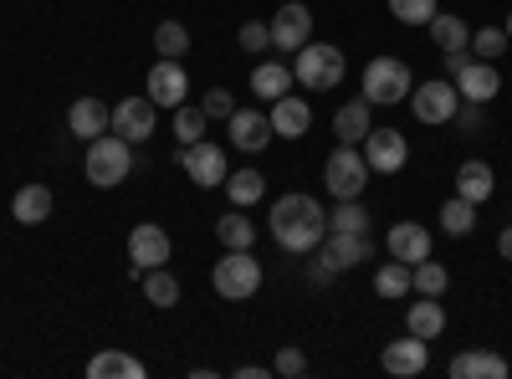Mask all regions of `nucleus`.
I'll list each match as a JSON object with an SVG mask.
<instances>
[{
    "instance_id": "79ce46f5",
    "label": "nucleus",
    "mask_w": 512,
    "mask_h": 379,
    "mask_svg": "<svg viewBox=\"0 0 512 379\" xmlns=\"http://www.w3.org/2000/svg\"><path fill=\"white\" fill-rule=\"evenodd\" d=\"M200 108H205V118H231V113H236V98H231L226 88H210V93L200 98Z\"/></svg>"
},
{
    "instance_id": "c9c22d12",
    "label": "nucleus",
    "mask_w": 512,
    "mask_h": 379,
    "mask_svg": "<svg viewBox=\"0 0 512 379\" xmlns=\"http://www.w3.org/2000/svg\"><path fill=\"white\" fill-rule=\"evenodd\" d=\"M374 292H379V298H405V292H410V262H384L379 272H374Z\"/></svg>"
},
{
    "instance_id": "c03bdc74",
    "label": "nucleus",
    "mask_w": 512,
    "mask_h": 379,
    "mask_svg": "<svg viewBox=\"0 0 512 379\" xmlns=\"http://www.w3.org/2000/svg\"><path fill=\"white\" fill-rule=\"evenodd\" d=\"M497 251H502V262H512V226L497 236Z\"/></svg>"
},
{
    "instance_id": "9d476101",
    "label": "nucleus",
    "mask_w": 512,
    "mask_h": 379,
    "mask_svg": "<svg viewBox=\"0 0 512 379\" xmlns=\"http://www.w3.org/2000/svg\"><path fill=\"white\" fill-rule=\"evenodd\" d=\"M154 123H159V103L144 93V98H118L113 103V134L128 139V144H144L154 139Z\"/></svg>"
},
{
    "instance_id": "c85d7f7f",
    "label": "nucleus",
    "mask_w": 512,
    "mask_h": 379,
    "mask_svg": "<svg viewBox=\"0 0 512 379\" xmlns=\"http://www.w3.org/2000/svg\"><path fill=\"white\" fill-rule=\"evenodd\" d=\"M216 241H221L226 251H246V246L256 241V221L246 216V210H241V205H231V210H226V216L216 221Z\"/></svg>"
},
{
    "instance_id": "20e7f679",
    "label": "nucleus",
    "mask_w": 512,
    "mask_h": 379,
    "mask_svg": "<svg viewBox=\"0 0 512 379\" xmlns=\"http://www.w3.org/2000/svg\"><path fill=\"white\" fill-rule=\"evenodd\" d=\"M369 175L374 170H369V159H364L359 144H338L328 154V164H323V185H328L333 200H359L364 185H369Z\"/></svg>"
},
{
    "instance_id": "37998d69",
    "label": "nucleus",
    "mask_w": 512,
    "mask_h": 379,
    "mask_svg": "<svg viewBox=\"0 0 512 379\" xmlns=\"http://www.w3.org/2000/svg\"><path fill=\"white\" fill-rule=\"evenodd\" d=\"M456 123L466 134H482V103H466V108H456Z\"/></svg>"
},
{
    "instance_id": "393cba45",
    "label": "nucleus",
    "mask_w": 512,
    "mask_h": 379,
    "mask_svg": "<svg viewBox=\"0 0 512 379\" xmlns=\"http://www.w3.org/2000/svg\"><path fill=\"white\" fill-rule=\"evenodd\" d=\"M492 190H497L492 164H487V159H461V170H456V195L472 200V205H482Z\"/></svg>"
},
{
    "instance_id": "4c0bfd02",
    "label": "nucleus",
    "mask_w": 512,
    "mask_h": 379,
    "mask_svg": "<svg viewBox=\"0 0 512 379\" xmlns=\"http://www.w3.org/2000/svg\"><path fill=\"white\" fill-rule=\"evenodd\" d=\"M502 52H507V31H502V26L472 31V57H477V62H497Z\"/></svg>"
},
{
    "instance_id": "f03ea898",
    "label": "nucleus",
    "mask_w": 512,
    "mask_h": 379,
    "mask_svg": "<svg viewBox=\"0 0 512 379\" xmlns=\"http://www.w3.org/2000/svg\"><path fill=\"white\" fill-rule=\"evenodd\" d=\"M292 57H297L292 62V82L308 88V93H333L338 82H344V72H349L344 52L328 47V41H308V47H297Z\"/></svg>"
},
{
    "instance_id": "39448f33",
    "label": "nucleus",
    "mask_w": 512,
    "mask_h": 379,
    "mask_svg": "<svg viewBox=\"0 0 512 379\" xmlns=\"http://www.w3.org/2000/svg\"><path fill=\"white\" fill-rule=\"evenodd\" d=\"M210 287H216L226 303L256 298V287H262V262L251 257V246L246 251H226V257L216 262V272H210Z\"/></svg>"
},
{
    "instance_id": "423d86ee",
    "label": "nucleus",
    "mask_w": 512,
    "mask_h": 379,
    "mask_svg": "<svg viewBox=\"0 0 512 379\" xmlns=\"http://www.w3.org/2000/svg\"><path fill=\"white\" fill-rule=\"evenodd\" d=\"M410 67L400 62V57H374L369 67H364V93L359 98H369V108L379 103V108H390V103H405L410 98Z\"/></svg>"
},
{
    "instance_id": "a211bd4d",
    "label": "nucleus",
    "mask_w": 512,
    "mask_h": 379,
    "mask_svg": "<svg viewBox=\"0 0 512 379\" xmlns=\"http://www.w3.org/2000/svg\"><path fill=\"white\" fill-rule=\"evenodd\" d=\"M67 129H72V139H98V134H108L113 129V108L103 103V98H77L72 108H67Z\"/></svg>"
},
{
    "instance_id": "0eeeda50",
    "label": "nucleus",
    "mask_w": 512,
    "mask_h": 379,
    "mask_svg": "<svg viewBox=\"0 0 512 379\" xmlns=\"http://www.w3.org/2000/svg\"><path fill=\"white\" fill-rule=\"evenodd\" d=\"M410 113H415V123H451L456 118V108H461V93H456V82L451 77H431V82H420V88H410Z\"/></svg>"
},
{
    "instance_id": "a18cd8bd",
    "label": "nucleus",
    "mask_w": 512,
    "mask_h": 379,
    "mask_svg": "<svg viewBox=\"0 0 512 379\" xmlns=\"http://www.w3.org/2000/svg\"><path fill=\"white\" fill-rule=\"evenodd\" d=\"M502 31H507V41H512V11H507V26H502Z\"/></svg>"
},
{
    "instance_id": "dca6fc26",
    "label": "nucleus",
    "mask_w": 512,
    "mask_h": 379,
    "mask_svg": "<svg viewBox=\"0 0 512 379\" xmlns=\"http://www.w3.org/2000/svg\"><path fill=\"white\" fill-rule=\"evenodd\" d=\"M226 129H231V144L241 149V154H262L277 134H272V118L262 113V108H236L231 118H226Z\"/></svg>"
},
{
    "instance_id": "412c9836",
    "label": "nucleus",
    "mask_w": 512,
    "mask_h": 379,
    "mask_svg": "<svg viewBox=\"0 0 512 379\" xmlns=\"http://www.w3.org/2000/svg\"><path fill=\"white\" fill-rule=\"evenodd\" d=\"M451 379H507V359L492 354V349H461L451 364H446Z\"/></svg>"
},
{
    "instance_id": "ddd939ff",
    "label": "nucleus",
    "mask_w": 512,
    "mask_h": 379,
    "mask_svg": "<svg viewBox=\"0 0 512 379\" xmlns=\"http://www.w3.org/2000/svg\"><path fill=\"white\" fill-rule=\"evenodd\" d=\"M318 262L338 277V272H354L359 262H369V236H354V231H328L318 241Z\"/></svg>"
},
{
    "instance_id": "c756f323",
    "label": "nucleus",
    "mask_w": 512,
    "mask_h": 379,
    "mask_svg": "<svg viewBox=\"0 0 512 379\" xmlns=\"http://www.w3.org/2000/svg\"><path fill=\"white\" fill-rule=\"evenodd\" d=\"M221 190H226V200H231V205H241V210H246V205H256V200L267 195V175H262V170H236V175H226V185H221Z\"/></svg>"
},
{
    "instance_id": "2f4dec72",
    "label": "nucleus",
    "mask_w": 512,
    "mask_h": 379,
    "mask_svg": "<svg viewBox=\"0 0 512 379\" xmlns=\"http://www.w3.org/2000/svg\"><path fill=\"white\" fill-rule=\"evenodd\" d=\"M446 287H451V272H446L441 262L425 257V262H415V267H410V292H420V298H441Z\"/></svg>"
},
{
    "instance_id": "f704fd0d",
    "label": "nucleus",
    "mask_w": 512,
    "mask_h": 379,
    "mask_svg": "<svg viewBox=\"0 0 512 379\" xmlns=\"http://www.w3.org/2000/svg\"><path fill=\"white\" fill-rule=\"evenodd\" d=\"M328 231H354V236H369V210L359 200H338L328 210Z\"/></svg>"
},
{
    "instance_id": "5701e85b",
    "label": "nucleus",
    "mask_w": 512,
    "mask_h": 379,
    "mask_svg": "<svg viewBox=\"0 0 512 379\" xmlns=\"http://www.w3.org/2000/svg\"><path fill=\"white\" fill-rule=\"evenodd\" d=\"M11 216L21 221V226H41V221H52V185H21L16 195H11Z\"/></svg>"
},
{
    "instance_id": "a878e982",
    "label": "nucleus",
    "mask_w": 512,
    "mask_h": 379,
    "mask_svg": "<svg viewBox=\"0 0 512 379\" xmlns=\"http://www.w3.org/2000/svg\"><path fill=\"white\" fill-rule=\"evenodd\" d=\"M405 333H415V339H441L446 333V308L436 303V298H420V303H410L405 308Z\"/></svg>"
},
{
    "instance_id": "ea45409f",
    "label": "nucleus",
    "mask_w": 512,
    "mask_h": 379,
    "mask_svg": "<svg viewBox=\"0 0 512 379\" xmlns=\"http://www.w3.org/2000/svg\"><path fill=\"white\" fill-rule=\"evenodd\" d=\"M236 41H241V52H246V57H262V52L272 47V26H262V21H246V26L236 31Z\"/></svg>"
},
{
    "instance_id": "f8f14e48",
    "label": "nucleus",
    "mask_w": 512,
    "mask_h": 379,
    "mask_svg": "<svg viewBox=\"0 0 512 379\" xmlns=\"http://www.w3.org/2000/svg\"><path fill=\"white\" fill-rule=\"evenodd\" d=\"M313 41V11L303 6V0H287V6L272 16V47L277 52H297V47H308Z\"/></svg>"
},
{
    "instance_id": "7ed1b4c3",
    "label": "nucleus",
    "mask_w": 512,
    "mask_h": 379,
    "mask_svg": "<svg viewBox=\"0 0 512 379\" xmlns=\"http://www.w3.org/2000/svg\"><path fill=\"white\" fill-rule=\"evenodd\" d=\"M128 170H134V144H128V139H118L113 129L98 134V139H88V180H93L98 190L123 185Z\"/></svg>"
},
{
    "instance_id": "aec40b11",
    "label": "nucleus",
    "mask_w": 512,
    "mask_h": 379,
    "mask_svg": "<svg viewBox=\"0 0 512 379\" xmlns=\"http://www.w3.org/2000/svg\"><path fill=\"white\" fill-rule=\"evenodd\" d=\"M272 134L277 139H303L308 129H313V108H308V98H292V93H282L277 103H272Z\"/></svg>"
},
{
    "instance_id": "473e14b6",
    "label": "nucleus",
    "mask_w": 512,
    "mask_h": 379,
    "mask_svg": "<svg viewBox=\"0 0 512 379\" xmlns=\"http://www.w3.org/2000/svg\"><path fill=\"white\" fill-rule=\"evenodd\" d=\"M441 231H446V236H472V231H477V205L461 200V195H451V200L441 205Z\"/></svg>"
},
{
    "instance_id": "9b49d317",
    "label": "nucleus",
    "mask_w": 512,
    "mask_h": 379,
    "mask_svg": "<svg viewBox=\"0 0 512 379\" xmlns=\"http://www.w3.org/2000/svg\"><path fill=\"white\" fill-rule=\"evenodd\" d=\"M144 93L159 103V108H169L175 113L185 98H190V72L175 62V57H159L154 67H149V82H144Z\"/></svg>"
},
{
    "instance_id": "f3484780",
    "label": "nucleus",
    "mask_w": 512,
    "mask_h": 379,
    "mask_svg": "<svg viewBox=\"0 0 512 379\" xmlns=\"http://www.w3.org/2000/svg\"><path fill=\"white\" fill-rule=\"evenodd\" d=\"M379 364H384V374H395V379H415V374H425V364H431V349H425V339L405 333V339L384 344Z\"/></svg>"
},
{
    "instance_id": "58836bf2",
    "label": "nucleus",
    "mask_w": 512,
    "mask_h": 379,
    "mask_svg": "<svg viewBox=\"0 0 512 379\" xmlns=\"http://www.w3.org/2000/svg\"><path fill=\"white\" fill-rule=\"evenodd\" d=\"M205 108H190V103H180L175 108V139L180 144H195V139H205Z\"/></svg>"
},
{
    "instance_id": "f257e3e1",
    "label": "nucleus",
    "mask_w": 512,
    "mask_h": 379,
    "mask_svg": "<svg viewBox=\"0 0 512 379\" xmlns=\"http://www.w3.org/2000/svg\"><path fill=\"white\" fill-rule=\"evenodd\" d=\"M267 231H272V241H277L282 251H292V257H313L318 241L328 236V210H323L313 195L292 190V195L272 200V210H267Z\"/></svg>"
},
{
    "instance_id": "cd10ccee",
    "label": "nucleus",
    "mask_w": 512,
    "mask_h": 379,
    "mask_svg": "<svg viewBox=\"0 0 512 379\" xmlns=\"http://www.w3.org/2000/svg\"><path fill=\"white\" fill-rule=\"evenodd\" d=\"M88 379H144V364L123 349H103L88 359Z\"/></svg>"
},
{
    "instance_id": "4be33fe9",
    "label": "nucleus",
    "mask_w": 512,
    "mask_h": 379,
    "mask_svg": "<svg viewBox=\"0 0 512 379\" xmlns=\"http://www.w3.org/2000/svg\"><path fill=\"white\" fill-rule=\"evenodd\" d=\"M425 31H431V41H436V52H441V57H466V52H472V26H466L461 16L436 11Z\"/></svg>"
},
{
    "instance_id": "6e6552de",
    "label": "nucleus",
    "mask_w": 512,
    "mask_h": 379,
    "mask_svg": "<svg viewBox=\"0 0 512 379\" xmlns=\"http://www.w3.org/2000/svg\"><path fill=\"white\" fill-rule=\"evenodd\" d=\"M169 257H175V246H169V231L164 226H154V221H144V226H134L128 231V277H144V272H154V267H169Z\"/></svg>"
},
{
    "instance_id": "b1692460",
    "label": "nucleus",
    "mask_w": 512,
    "mask_h": 379,
    "mask_svg": "<svg viewBox=\"0 0 512 379\" xmlns=\"http://www.w3.org/2000/svg\"><path fill=\"white\" fill-rule=\"evenodd\" d=\"M369 129H374V123H369V98H349L344 108L333 113V139L338 144H364Z\"/></svg>"
},
{
    "instance_id": "bb28decb",
    "label": "nucleus",
    "mask_w": 512,
    "mask_h": 379,
    "mask_svg": "<svg viewBox=\"0 0 512 379\" xmlns=\"http://www.w3.org/2000/svg\"><path fill=\"white\" fill-rule=\"evenodd\" d=\"M251 93L262 103H277L282 93H292V67L287 62H256L251 67Z\"/></svg>"
},
{
    "instance_id": "72a5a7b5",
    "label": "nucleus",
    "mask_w": 512,
    "mask_h": 379,
    "mask_svg": "<svg viewBox=\"0 0 512 379\" xmlns=\"http://www.w3.org/2000/svg\"><path fill=\"white\" fill-rule=\"evenodd\" d=\"M154 52L180 62V57L190 52V26H185V21H159V26H154Z\"/></svg>"
},
{
    "instance_id": "6ab92c4d",
    "label": "nucleus",
    "mask_w": 512,
    "mask_h": 379,
    "mask_svg": "<svg viewBox=\"0 0 512 379\" xmlns=\"http://www.w3.org/2000/svg\"><path fill=\"white\" fill-rule=\"evenodd\" d=\"M384 246H390V257L395 262H425L431 257V231H425L420 221H395L390 226V236H384Z\"/></svg>"
},
{
    "instance_id": "4468645a",
    "label": "nucleus",
    "mask_w": 512,
    "mask_h": 379,
    "mask_svg": "<svg viewBox=\"0 0 512 379\" xmlns=\"http://www.w3.org/2000/svg\"><path fill=\"white\" fill-rule=\"evenodd\" d=\"M364 159H369V170L374 175H400L405 170V159H410V144L400 129H369L364 139Z\"/></svg>"
},
{
    "instance_id": "e433bc0d",
    "label": "nucleus",
    "mask_w": 512,
    "mask_h": 379,
    "mask_svg": "<svg viewBox=\"0 0 512 379\" xmlns=\"http://www.w3.org/2000/svg\"><path fill=\"white\" fill-rule=\"evenodd\" d=\"M436 11H441L436 0H390V16H395L400 26H431Z\"/></svg>"
},
{
    "instance_id": "a19ab883",
    "label": "nucleus",
    "mask_w": 512,
    "mask_h": 379,
    "mask_svg": "<svg viewBox=\"0 0 512 379\" xmlns=\"http://www.w3.org/2000/svg\"><path fill=\"white\" fill-rule=\"evenodd\" d=\"M303 369H308V354L297 349V344H287V349L277 354V364H272V374H282V379H297Z\"/></svg>"
},
{
    "instance_id": "7c9ffc66",
    "label": "nucleus",
    "mask_w": 512,
    "mask_h": 379,
    "mask_svg": "<svg viewBox=\"0 0 512 379\" xmlns=\"http://www.w3.org/2000/svg\"><path fill=\"white\" fill-rule=\"evenodd\" d=\"M139 282H144V298H149L154 308H175V303H180V277L169 272V267H154V272H144Z\"/></svg>"
},
{
    "instance_id": "1a4fd4ad",
    "label": "nucleus",
    "mask_w": 512,
    "mask_h": 379,
    "mask_svg": "<svg viewBox=\"0 0 512 379\" xmlns=\"http://www.w3.org/2000/svg\"><path fill=\"white\" fill-rule=\"evenodd\" d=\"M180 164H185V175H190L200 190H216V185H226V175H231L226 149H221V144H210V139H195V144H185Z\"/></svg>"
},
{
    "instance_id": "2eb2a0df",
    "label": "nucleus",
    "mask_w": 512,
    "mask_h": 379,
    "mask_svg": "<svg viewBox=\"0 0 512 379\" xmlns=\"http://www.w3.org/2000/svg\"><path fill=\"white\" fill-rule=\"evenodd\" d=\"M451 82H456L461 103H482V108L502 93V72H497V62H477V57H466V67H461Z\"/></svg>"
}]
</instances>
